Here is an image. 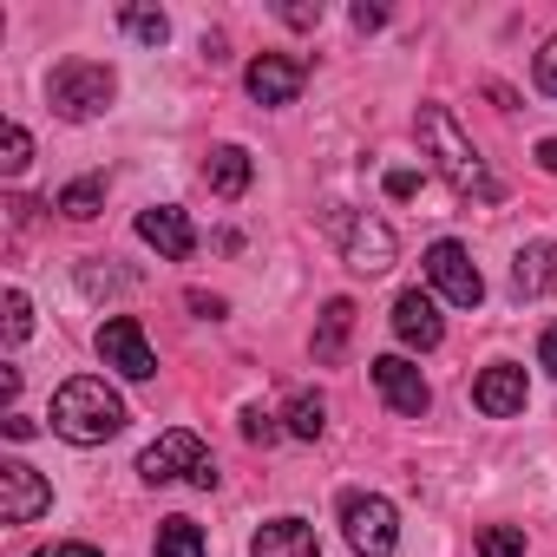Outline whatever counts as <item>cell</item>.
I'll list each match as a JSON object with an SVG mask.
<instances>
[{
	"label": "cell",
	"instance_id": "cell-27",
	"mask_svg": "<svg viewBox=\"0 0 557 557\" xmlns=\"http://www.w3.org/2000/svg\"><path fill=\"white\" fill-rule=\"evenodd\" d=\"M283 21H289L296 34H309V27H322V0H289V8H283Z\"/></svg>",
	"mask_w": 557,
	"mask_h": 557
},
{
	"label": "cell",
	"instance_id": "cell-4",
	"mask_svg": "<svg viewBox=\"0 0 557 557\" xmlns=\"http://www.w3.org/2000/svg\"><path fill=\"white\" fill-rule=\"evenodd\" d=\"M53 112L60 119H73V125H86V119H99L112 99H119V73L106 66V60H66L60 73H53Z\"/></svg>",
	"mask_w": 557,
	"mask_h": 557
},
{
	"label": "cell",
	"instance_id": "cell-3",
	"mask_svg": "<svg viewBox=\"0 0 557 557\" xmlns=\"http://www.w3.org/2000/svg\"><path fill=\"white\" fill-rule=\"evenodd\" d=\"M138 479L145 485H197V492H210L216 485V459L203 453V440L197 433H184V426H171V433H158L145 453H138Z\"/></svg>",
	"mask_w": 557,
	"mask_h": 557
},
{
	"label": "cell",
	"instance_id": "cell-26",
	"mask_svg": "<svg viewBox=\"0 0 557 557\" xmlns=\"http://www.w3.org/2000/svg\"><path fill=\"white\" fill-rule=\"evenodd\" d=\"M531 73H537V92L544 99H557V34L537 47V60H531Z\"/></svg>",
	"mask_w": 557,
	"mask_h": 557
},
{
	"label": "cell",
	"instance_id": "cell-19",
	"mask_svg": "<svg viewBox=\"0 0 557 557\" xmlns=\"http://www.w3.org/2000/svg\"><path fill=\"white\" fill-rule=\"evenodd\" d=\"M106 210V177H73L66 190H60V216H73V223H92Z\"/></svg>",
	"mask_w": 557,
	"mask_h": 557
},
{
	"label": "cell",
	"instance_id": "cell-14",
	"mask_svg": "<svg viewBox=\"0 0 557 557\" xmlns=\"http://www.w3.org/2000/svg\"><path fill=\"white\" fill-rule=\"evenodd\" d=\"M472 400H479V413H492V420H511V413H524V400H531V387H524V368H511V361L485 368V374L472 381Z\"/></svg>",
	"mask_w": 557,
	"mask_h": 557
},
{
	"label": "cell",
	"instance_id": "cell-1",
	"mask_svg": "<svg viewBox=\"0 0 557 557\" xmlns=\"http://www.w3.org/2000/svg\"><path fill=\"white\" fill-rule=\"evenodd\" d=\"M420 138H426L440 177L453 184V197H466V203H498V177L485 171L479 145L459 132V119H453L446 106H420Z\"/></svg>",
	"mask_w": 557,
	"mask_h": 557
},
{
	"label": "cell",
	"instance_id": "cell-32",
	"mask_svg": "<svg viewBox=\"0 0 557 557\" xmlns=\"http://www.w3.org/2000/svg\"><path fill=\"white\" fill-rule=\"evenodd\" d=\"M34 557H99V544H47V550H34Z\"/></svg>",
	"mask_w": 557,
	"mask_h": 557
},
{
	"label": "cell",
	"instance_id": "cell-8",
	"mask_svg": "<svg viewBox=\"0 0 557 557\" xmlns=\"http://www.w3.org/2000/svg\"><path fill=\"white\" fill-rule=\"evenodd\" d=\"M40 511H53L47 472H34L27 459H0V518H8V524H34Z\"/></svg>",
	"mask_w": 557,
	"mask_h": 557
},
{
	"label": "cell",
	"instance_id": "cell-13",
	"mask_svg": "<svg viewBox=\"0 0 557 557\" xmlns=\"http://www.w3.org/2000/svg\"><path fill=\"white\" fill-rule=\"evenodd\" d=\"M138 236H145L158 256H171V262H184V256L197 249V230H190V216H184L177 203H151V210H138Z\"/></svg>",
	"mask_w": 557,
	"mask_h": 557
},
{
	"label": "cell",
	"instance_id": "cell-33",
	"mask_svg": "<svg viewBox=\"0 0 557 557\" xmlns=\"http://www.w3.org/2000/svg\"><path fill=\"white\" fill-rule=\"evenodd\" d=\"M190 309H197V315H210V322H216V315H223V296H203V289H190Z\"/></svg>",
	"mask_w": 557,
	"mask_h": 557
},
{
	"label": "cell",
	"instance_id": "cell-23",
	"mask_svg": "<svg viewBox=\"0 0 557 557\" xmlns=\"http://www.w3.org/2000/svg\"><path fill=\"white\" fill-rule=\"evenodd\" d=\"M125 34L145 40V47H164V40H171V21H164L158 8H125Z\"/></svg>",
	"mask_w": 557,
	"mask_h": 557
},
{
	"label": "cell",
	"instance_id": "cell-15",
	"mask_svg": "<svg viewBox=\"0 0 557 557\" xmlns=\"http://www.w3.org/2000/svg\"><path fill=\"white\" fill-rule=\"evenodd\" d=\"M511 296H518V302L557 296V243H524V249L511 256Z\"/></svg>",
	"mask_w": 557,
	"mask_h": 557
},
{
	"label": "cell",
	"instance_id": "cell-22",
	"mask_svg": "<svg viewBox=\"0 0 557 557\" xmlns=\"http://www.w3.org/2000/svg\"><path fill=\"white\" fill-rule=\"evenodd\" d=\"M27 164H34V138H27V125H0V171L21 177Z\"/></svg>",
	"mask_w": 557,
	"mask_h": 557
},
{
	"label": "cell",
	"instance_id": "cell-12",
	"mask_svg": "<svg viewBox=\"0 0 557 557\" xmlns=\"http://www.w3.org/2000/svg\"><path fill=\"white\" fill-rule=\"evenodd\" d=\"M394 335L407 342V348H440L446 342V322H440V302L426 296V289H400L394 296Z\"/></svg>",
	"mask_w": 557,
	"mask_h": 557
},
{
	"label": "cell",
	"instance_id": "cell-7",
	"mask_svg": "<svg viewBox=\"0 0 557 557\" xmlns=\"http://www.w3.org/2000/svg\"><path fill=\"white\" fill-rule=\"evenodd\" d=\"M426 283H433L453 309H479V296H485L479 262H472V256H466V243H453V236H440V243L426 249Z\"/></svg>",
	"mask_w": 557,
	"mask_h": 557
},
{
	"label": "cell",
	"instance_id": "cell-24",
	"mask_svg": "<svg viewBox=\"0 0 557 557\" xmlns=\"http://www.w3.org/2000/svg\"><path fill=\"white\" fill-rule=\"evenodd\" d=\"M479 557H524V531L518 524H485L479 531Z\"/></svg>",
	"mask_w": 557,
	"mask_h": 557
},
{
	"label": "cell",
	"instance_id": "cell-18",
	"mask_svg": "<svg viewBox=\"0 0 557 557\" xmlns=\"http://www.w3.org/2000/svg\"><path fill=\"white\" fill-rule=\"evenodd\" d=\"M203 184H210L216 197H243V190H249V151H243V145H216V151L203 158Z\"/></svg>",
	"mask_w": 557,
	"mask_h": 557
},
{
	"label": "cell",
	"instance_id": "cell-5",
	"mask_svg": "<svg viewBox=\"0 0 557 557\" xmlns=\"http://www.w3.org/2000/svg\"><path fill=\"white\" fill-rule=\"evenodd\" d=\"M335 236H342V262H348L355 275H387L394 256H400L394 230H387L381 216H368V210H342V216H335Z\"/></svg>",
	"mask_w": 557,
	"mask_h": 557
},
{
	"label": "cell",
	"instance_id": "cell-31",
	"mask_svg": "<svg viewBox=\"0 0 557 557\" xmlns=\"http://www.w3.org/2000/svg\"><path fill=\"white\" fill-rule=\"evenodd\" d=\"M537 361H544V368H550V374H557V322H550V329H544V335H537Z\"/></svg>",
	"mask_w": 557,
	"mask_h": 557
},
{
	"label": "cell",
	"instance_id": "cell-34",
	"mask_svg": "<svg viewBox=\"0 0 557 557\" xmlns=\"http://www.w3.org/2000/svg\"><path fill=\"white\" fill-rule=\"evenodd\" d=\"M537 164H544V171L557 177V138H544V145H537Z\"/></svg>",
	"mask_w": 557,
	"mask_h": 557
},
{
	"label": "cell",
	"instance_id": "cell-6",
	"mask_svg": "<svg viewBox=\"0 0 557 557\" xmlns=\"http://www.w3.org/2000/svg\"><path fill=\"white\" fill-rule=\"evenodd\" d=\"M342 531H348L355 557H394V544H400V518L381 492H348L342 498Z\"/></svg>",
	"mask_w": 557,
	"mask_h": 557
},
{
	"label": "cell",
	"instance_id": "cell-16",
	"mask_svg": "<svg viewBox=\"0 0 557 557\" xmlns=\"http://www.w3.org/2000/svg\"><path fill=\"white\" fill-rule=\"evenodd\" d=\"M249 557H322V544H315V531H309L302 518H269V524L256 531Z\"/></svg>",
	"mask_w": 557,
	"mask_h": 557
},
{
	"label": "cell",
	"instance_id": "cell-28",
	"mask_svg": "<svg viewBox=\"0 0 557 557\" xmlns=\"http://www.w3.org/2000/svg\"><path fill=\"white\" fill-rule=\"evenodd\" d=\"M275 433H283V426H275V420H269L262 407H249V413H243V440H256V446H269Z\"/></svg>",
	"mask_w": 557,
	"mask_h": 557
},
{
	"label": "cell",
	"instance_id": "cell-25",
	"mask_svg": "<svg viewBox=\"0 0 557 557\" xmlns=\"http://www.w3.org/2000/svg\"><path fill=\"white\" fill-rule=\"evenodd\" d=\"M0 309H8V342H27V335H34V302H27V289H8V296H0Z\"/></svg>",
	"mask_w": 557,
	"mask_h": 557
},
{
	"label": "cell",
	"instance_id": "cell-21",
	"mask_svg": "<svg viewBox=\"0 0 557 557\" xmlns=\"http://www.w3.org/2000/svg\"><path fill=\"white\" fill-rule=\"evenodd\" d=\"M283 420H289L296 440H322V433H329V400H322V394H296Z\"/></svg>",
	"mask_w": 557,
	"mask_h": 557
},
{
	"label": "cell",
	"instance_id": "cell-29",
	"mask_svg": "<svg viewBox=\"0 0 557 557\" xmlns=\"http://www.w3.org/2000/svg\"><path fill=\"white\" fill-rule=\"evenodd\" d=\"M355 27H361V34H374V27H387V8H368V0H361V8H355Z\"/></svg>",
	"mask_w": 557,
	"mask_h": 557
},
{
	"label": "cell",
	"instance_id": "cell-17",
	"mask_svg": "<svg viewBox=\"0 0 557 557\" xmlns=\"http://www.w3.org/2000/svg\"><path fill=\"white\" fill-rule=\"evenodd\" d=\"M348 335H355V302H348V296H335V302L315 315V342H309V348H315V361H322V368H335V361L348 355Z\"/></svg>",
	"mask_w": 557,
	"mask_h": 557
},
{
	"label": "cell",
	"instance_id": "cell-11",
	"mask_svg": "<svg viewBox=\"0 0 557 557\" xmlns=\"http://www.w3.org/2000/svg\"><path fill=\"white\" fill-rule=\"evenodd\" d=\"M302 79H309L302 60H289V53H262V60H249V73H243V86H249L256 106H296Z\"/></svg>",
	"mask_w": 557,
	"mask_h": 557
},
{
	"label": "cell",
	"instance_id": "cell-30",
	"mask_svg": "<svg viewBox=\"0 0 557 557\" xmlns=\"http://www.w3.org/2000/svg\"><path fill=\"white\" fill-rule=\"evenodd\" d=\"M413 190H420L413 171H387V197H413Z\"/></svg>",
	"mask_w": 557,
	"mask_h": 557
},
{
	"label": "cell",
	"instance_id": "cell-9",
	"mask_svg": "<svg viewBox=\"0 0 557 557\" xmlns=\"http://www.w3.org/2000/svg\"><path fill=\"white\" fill-rule=\"evenodd\" d=\"M99 355H106V368H119L125 381H151V374H158V355H151V342H145V329H138L132 315H112V322L99 329Z\"/></svg>",
	"mask_w": 557,
	"mask_h": 557
},
{
	"label": "cell",
	"instance_id": "cell-20",
	"mask_svg": "<svg viewBox=\"0 0 557 557\" xmlns=\"http://www.w3.org/2000/svg\"><path fill=\"white\" fill-rule=\"evenodd\" d=\"M158 557H203V524L197 518H164L158 524Z\"/></svg>",
	"mask_w": 557,
	"mask_h": 557
},
{
	"label": "cell",
	"instance_id": "cell-10",
	"mask_svg": "<svg viewBox=\"0 0 557 557\" xmlns=\"http://www.w3.org/2000/svg\"><path fill=\"white\" fill-rule=\"evenodd\" d=\"M374 387H381V400H387L394 413H407V420H420V413L433 407L426 374H420L413 361H400V355H381V361H374Z\"/></svg>",
	"mask_w": 557,
	"mask_h": 557
},
{
	"label": "cell",
	"instance_id": "cell-2",
	"mask_svg": "<svg viewBox=\"0 0 557 557\" xmlns=\"http://www.w3.org/2000/svg\"><path fill=\"white\" fill-rule=\"evenodd\" d=\"M125 420L132 413H125L119 387H106L99 374H79L53 394V433L73 440V446H106L112 433H125Z\"/></svg>",
	"mask_w": 557,
	"mask_h": 557
}]
</instances>
